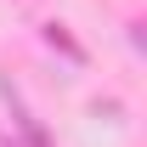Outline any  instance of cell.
Segmentation results:
<instances>
[{"label": "cell", "mask_w": 147, "mask_h": 147, "mask_svg": "<svg viewBox=\"0 0 147 147\" xmlns=\"http://www.w3.org/2000/svg\"><path fill=\"white\" fill-rule=\"evenodd\" d=\"M45 45H51V51H62V57H68V62H85V51L74 45V34H68V28H62V23H45Z\"/></svg>", "instance_id": "obj_1"}]
</instances>
